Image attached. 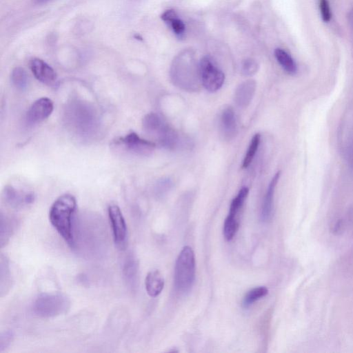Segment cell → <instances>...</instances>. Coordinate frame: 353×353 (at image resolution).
Segmentation results:
<instances>
[{"label": "cell", "mask_w": 353, "mask_h": 353, "mask_svg": "<svg viewBox=\"0 0 353 353\" xmlns=\"http://www.w3.org/2000/svg\"><path fill=\"white\" fill-rule=\"evenodd\" d=\"M12 338V333L10 332H6L2 333L0 338V350H2L3 348L6 347L8 343L11 341Z\"/></svg>", "instance_id": "29"}, {"label": "cell", "mask_w": 353, "mask_h": 353, "mask_svg": "<svg viewBox=\"0 0 353 353\" xmlns=\"http://www.w3.org/2000/svg\"><path fill=\"white\" fill-rule=\"evenodd\" d=\"M111 223L113 239L118 246H123L127 237V225L121 209L116 205H111L108 209Z\"/></svg>", "instance_id": "7"}, {"label": "cell", "mask_w": 353, "mask_h": 353, "mask_svg": "<svg viewBox=\"0 0 353 353\" xmlns=\"http://www.w3.org/2000/svg\"><path fill=\"white\" fill-rule=\"evenodd\" d=\"M280 171L277 172L274 174V176H273V178L272 179L271 181L268 185V188L265 194L261 211V220L264 222L268 221L272 217L273 210L274 194L275 191V188L280 177Z\"/></svg>", "instance_id": "13"}, {"label": "cell", "mask_w": 353, "mask_h": 353, "mask_svg": "<svg viewBox=\"0 0 353 353\" xmlns=\"http://www.w3.org/2000/svg\"><path fill=\"white\" fill-rule=\"evenodd\" d=\"M30 68L35 78L46 85H53L57 79L54 69L40 59H32L30 62Z\"/></svg>", "instance_id": "9"}, {"label": "cell", "mask_w": 353, "mask_h": 353, "mask_svg": "<svg viewBox=\"0 0 353 353\" xmlns=\"http://www.w3.org/2000/svg\"><path fill=\"white\" fill-rule=\"evenodd\" d=\"M14 228L13 220L8 216L1 215L0 236L1 247L6 244L12 236Z\"/></svg>", "instance_id": "23"}, {"label": "cell", "mask_w": 353, "mask_h": 353, "mask_svg": "<svg viewBox=\"0 0 353 353\" xmlns=\"http://www.w3.org/2000/svg\"><path fill=\"white\" fill-rule=\"evenodd\" d=\"M1 295L8 292L11 285V276L8 259L1 255Z\"/></svg>", "instance_id": "19"}, {"label": "cell", "mask_w": 353, "mask_h": 353, "mask_svg": "<svg viewBox=\"0 0 353 353\" xmlns=\"http://www.w3.org/2000/svg\"><path fill=\"white\" fill-rule=\"evenodd\" d=\"M48 1H50V0H34V1L36 3H39V4L46 3Z\"/></svg>", "instance_id": "30"}, {"label": "cell", "mask_w": 353, "mask_h": 353, "mask_svg": "<svg viewBox=\"0 0 353 353\" xmlns=\"http://www.w3.org/2000/svg\"><path fill=\"white\" fill-rule=\"evenodd\" d=\"M239 227V219L228 216L223 225V235L227 241H231Z\"/></svg>", "instance_id": "24"}, {"label": "cell", "mask_w": 353, "mask_h": 353, "mask_svg": "<svg viewBox=\"0 0 353 353\" xmlns=\"http://www.w3.org/2000/svg\"><path fill=\"white\" fill-rule=\"evenodd\" d=\"M195 279V256L192 248L185 246L181 250L175 263L174 286L182 293L192 288Z\"/></svg>", "instance_id": "3"}, {"label": "cell", "mask_w": 353, "mask_h": 353, "mask_svg": "<svg viewBox=\"0 0 353 353\" xmlns=\"http://www.w3.org/2000/svg\"><path fill=\"white\" fill-rule=\"evenodd\" d=\"M3 196L6 202L13 208L31 204L34 199L32 193H22L11 185L5 187Z\"/></svg>", "instance_id": "12"}, {"label": "cell", "mask_w": 353, "mask_h": 353, "mask_svg": "<svg viewBox=\"0 0 353 353\" xmlns=\"http://www.w3.org/2000/svg\"><path fill=\"white\" fill-rule=\"evenodd\" d=\"M248 192L249 190L246 187H243L239 190L237 195L231 202L230 212L228 216L238 218V214L244 203V201L248 194Z\"/></svg>", "instance_id": "22"}, {"label": "cell", "mask_w": 353, "mask_h": 353, "mask_svg": "<svg viewBox=\"0 0 353 353\" xmlns=\"http://www.w3.org/2000/svg\"><path fill=\"white\" fill-rule=\"evenodd\" d=\"M161 19L170 28L175 36L179 39L185 37V26L179 17L175 10H167L161 15Z\"/></svg>", "instance_id": "15"}, {"label": "cell", "mask_w": 353, "mask_h": 353, "mask_svg": "<svg viewBox=\"0 0 353 353\" xmlns=\"http://www.w3.org/2000/svg\"><path fill=\"white\" fill-rule=\"evenodd\" d=\"M70 301L61 293H42L33 304V311L39 316L51 318L65 314L70 309Z\"/></svg>", "instance_id": "4"}, {"label": "cell", "mask_w": 353, "mask_h": 353, "mask_svg": "<svg viewBox=\"0 0 353 353\" xmlns=\"http://www.w3.org/2000/svg\"><path fill=\"white\" fill-rule=\"evenodd\" d=\"M53 103L47 97L35 101L28 109L26 119L30 123H37L47 119L53 110Z\"/></svg>", "instance_id": "8"}, {"label": "cell", "mask_w": 353, "mask_h": 353, "mask_svg": "<svg viewBox=\"0 0 353 353\" xmlns=\"http://www.w3.org/2000/svg\"><path fill=\"white\" fill-rule=\"evenodd\" d=\"M268 293V290L265 286H261L250 290L246 293L243 299V307L245 308L250 307L255 301L266 296Z\"/></svg>", "instance_id": "21"}, {"label": "cell", "mask_w": 353, "mask_h": 353, "mask_svg": "<svg viewBox=\"0 0 353 353\" xmlns=\"http://www.w3.org/2000/svg\"><path fill=\"white\" fill-rule=\"evenodd\" d=\"M11 81L18 90H23L28 85L29 78L26 71L23 68L17 67L12 71Z\"/></svg>", "instance_id": "20"}, {"label": "cell", "mask_w": 353, "mask_h": 353, "mask_svg": "<svg viewBox=\"0 0 353 353\" xmlns=\"http://www.w3.org/2000/svg\"><path fill=\"white\" fill-rule=\"evenodd\" d=\"M321 16L324 22H329L332 18V11L328 0H319Z\"/></svg>", "instance_id": "27"}, {"label": "cell", "mask_w": 353, "mask_h": 353, "mask_svg": "<svg viewBox=\"0 0 353 353\" xmlns=\"http://www.w3.org/2000/svg\"><path fill=\"white\" fill-rule=\"evenodd\" d=\"M259 63L253 59H246L241 65V72L245 76H252L259 70Z\"/></svg>", "instance_id": "26"}, {"label": "cell", "mask_w": 353, "mask_h": 353, "mask_svg": "<svg viewBox=\"0 0 353 353\" xmlns=\"http://www.w3.org/2000/svg\"><path fill=\"white\" fill-rule=\"evenodd\" d=\"M199 72L202 85L209 92L219 90L225 81L224 73L209 57H204L199 62Z\"/></svg>", "instance_id": "5"}, {"label": "cell", "mask_w": 353, "mask_h": 353, "mask_svg": "<svg viewBox=\"0 0 353 353\" xmlns=\"http://www.w3.org/2000/svg\"><path fill=\"white\" fill-rule=\"evenodd\" d=\"M169 125L156 113H149L143 119V128L147 134L154 137L157 141L164 134Z\"/></svg>", "instance_id": "10"}, {"label": "cell", "mask_w": 353, "mask_h": 353, "mask_svg": "<svg viewBox=\"0 0 353 353\" xmlns=\"http://www.w3.org/2000/svg\"><path fill=\"white\" fill-rule=\"evenodd\" d=\"M145 286L149 296H157L164 287V279L161 273L157 270L149 272L145 279Z\"/></svg>", "instance_id": "16"}, {"label": "cell", "mask_w": 353, "mask_h": 353, "mask_svg": "<svg viewBox=\"0 0 353 353\" xmlns=\"http://www.w3.org/2000/svg\"><path fill=\"white\" fill-rule=\"evenodd\" d=\"M256 90V82L247 80L241 83L234 94V101L240 108H246L251 102Z\"/></svg>", "instance_id": "14"}, {"label": "cell", "mask_w": 353, "mask_h": 353, "mask_svg": "<svg viewBox=\"0 0 353 353\" xmlns=\"http://www.w3.org/2000/svg\"><path fill=\"white\" fill-rule=\"evenodd\" d=\"M220 130L223 138L228 141L232 139L236 134V120L231 107L225 108L221 114Z\"/></svg>", "instance_id": "11"}, {"label": "cell", "mask_w": 353, "mask_h": 353, "mask_svg": "<svg viewBox=\"0 0 353 353\" xmlns=\"http://www.w3.org/2000/svg\"><path fill=\"white\" fill-rule=\"evenodd\" d=\"M260 142V134L259 133L254 135L252 137L250 143L249 145L248 149L247 150L246 154L244 157L243 161V168H248L251 162L252 161L254 155L257 151Z\"/></svg>", "instance_id": "25"}, {"label": "cell", "mask_w": 353, "mask_h": 353, "mask_svg": "<svg viewBox=\"0 0 353 353\" xmlns=\"http://www.w3.org/2000/svg\"><path fill=\"white\" fill-rule=\"evenodd\" d=\"M76 208L75 197L65 194L54 201L49 212L52 225L71 248L75 245L72 219Z\"/></svg>", "instance_id": "1"}, {"label": "cell", "mask_w": 353, "mask_h": 353, "mask_svg": "<svg viewBox=\"0 0 353 353\" xmlns=\"http://www.w3.org/2000/svg\"><path fill=\"white\" fill-rule=\"evenodd\" d=\"M170 77L173 84L188 92L198 91L202 85L199 63L197 64L193 55L188 51L179 54L173 61Z\"/></svg>", "instance_id": "2"}, {"label": "cell", "mask_w": 353, "mask_h": 353, "mask_svg": "<svg viewBox=\"0 0 353 353\" xmlns=\"http://www.w3.org/2000/svg\"><path fill=\"white\" fill-rule=\"evenodd\" d=\"M116 146L136 155H149L154 149L155 143L141 139L135 132H131L114 141Z\"/></svg>", "instance_id": "6"}, {"label": "cell", "mask_w": 353, "mask_h": 353, "mask_svg": "<svg viewBox=\"0 0 353 353\" xmlns=\"http://www.w3.org/2000/svg\"><path fill=\"white\" fill-rule=\"evenodd\" d=\"M276 59L283 69L290 74H294L297 71L296 62L292 56L282 48H276L274 50Z\"/></svg>", "instance_id": "17"}, {"label": "cell", "mask_w": 353, "mask_h": 353, "mask_svg": "<svg viewBox=\"0 0 353 353\" xmlns=\"http://www.w3.org/2000/svg\"><path fill=\"white\" fill-rule=\"evenodd\" d=\"M123 276L125 281L130 285H134L137 281L138 272V262L133 256H129L123 265Z\"/></svg>", "instance_id": "18"}, {"label": "cell", "mask_w": 353, "mask_h": 353, "mask_svg": "<svg viewBox=\"0 0 353 353\" xmlns=\"http://www.w3.org/2000/svg\"><path fill=\"white\" fill-rule=\"evenodd\" d=\"M172 186V181L169 179H163L157 184V190L158 192L164 193L167 192Z\"/></svg>", "instance_id": "28"}]
</instances>
